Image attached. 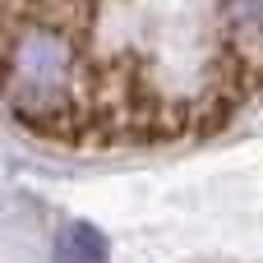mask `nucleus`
<instances>
[{"label": "nucleus", "instance_id": "nucleus-3", "mask_svg": "<svg viewBox=\"0 0 263 263\" xmlns=\"http://www.w3.org/2000/svg\"><path fill=\"white\" fill-rule=\"evenodd\" d=\"M55 263H106V236L88 222H69L55 236Z\"/></svg>", "mask_w": 263, "mask_h": 263}, {"label": "nucleus", "instance_id": "nucleus-1", "mask_svg": "<svg viewBox=\"0 0 263 263\" xmlns=\"http://www.w3.org/2000/svg\"><path fill=\"white\" fill-rule=\"evenodd\" d=\"M88 69L79 37L42 9H23L9 0V60H5V106L14 120L42 134H60V125L88 120Z\"/></svg>", "mask_w": 263, "mask_h": 263}, {"label": "nucleus", "instance_id": "nucleus-2", "mask_svg": "<svg viewBox=\"0 0 263 263\" xmlns=\"http://www.w3.org/2000/svg\"><path fill=\"white\" fill-rule=\"evenodd\" d=\"M231 65L245 74V83L263 79V0H217Z\"/></svg>", "mask_w": 263, "mask_h": 263}]
</instances>
